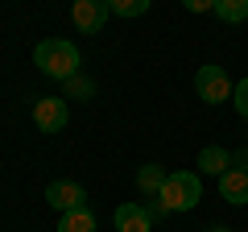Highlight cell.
I'll return each instance as SVG.
<instances>
[{
  "mask_svg": "<svg viewBox=\"0 0 248 232\" xmlns=\"http://www.w3.org/2000/svg\"><path fill=\"white\" fill-rule=\"evenodd\" d=\"M33 63L37 71L46 75V79H75L79 75V63H83V54L75 42H66V37H46V42L33 46Z\"/></svg>",
  "mask_w": 248,
  "mask_h": 232,
  "instance_id": "cell-1",
  "label": "cell"
},
{
  "mask_svg": "<svg viewBox=\"0 0 248 232\" xmlns=\"http://www.w3.org/2000/svg\"><path fill=\"white\" fill-rule=\"evenodd\" d=\"M199 199H203V179H199L195 170H174V174L166 179V187H161L157 203L166 207V215H174V212L199 207Z\"/></svg>",
  "mask_w": 248,
  "mask_h": 232,
  "instance_id": "cell-2",
  "label": "cell"
},
{
  "mask_svg": "<svg viewBox=\"0 0 248 232\" xmlns=\"http://www.w3.org/2000/svg\"><path fill=\"white\" fill-rule=\"evenodd\" d=\"M195 91H199V99H203L207 108H215V104H223V99H232L236 83L228 79V71H223V66L207 63V66H199V71H195Z\"/></svg>",
  "mask_w": 248,
  "mask_h": 232,
  "instance_id": "cell-3",
  "label": "cell"
},
{
  "mask_svg": "<svg viewBox=\"0 0 248 232\" xmlns=\"http://www.w3.org/2000/svg\"><path fill=\"white\" fill-rule=\"evenodd\" d=\"M66 120H71V108H66L62 96H42L33 104V125L42 129V133H62Z\"/></svg>",
  "mask_w": 248,
  "mask_h": 232,
  "instance_id": "cell-4",
  "label": "cell"
},
{
  "mask_svg": "<svg viewBox=\"0 0 248 232\" xmlns=\"http://www.w3.org/2000/svg\"><path fill=\"white\" fill-rule=\"evenodd\" d=\"M108 13H112L108 0H71V21L79 33H99L108 25Z\"/></svg>",
  "mask_w": 248,
  "mask_h": 232,
  "instance_id": "cell-5",
  "label": "cell"
},
{
  "mask_svg": "<svg viewBox=\"0 0 248 232\" xmlns=\"http://www.w3.org/2000/svg\"><path fill=\"white\" fill-rule=\"evenodd\" d=\"M46 203L54 212H79V207H87V191L79 182H71V179H54L46 187Z\"/></svg>",
  "mask_w": 248,
  "mask_h": 232,
  "instance_id": "cell-6",
  "label": "cell"
},
{
  "mask_svg": "<svg viewBox=\"0 0 248 232\" xmlns=\"http://www.w3.org/2000/svg\"><path fill=\"white\" fill-rule=\"evenodd\" d=\"M112 224H116V232H149L153 228V215H149L145 203H120L116 215H112Z\"/></svg>",
  "mask_w": 248,
  "mask_h": 232,
  "instance_id": "cell-7",
  "label": "cell"
},
{
  "mask_svg": "<svg viewBox=\"0 0 248 232\" xmlns=\"http://www.w3.org/2000/svg\"><path fill=\"white\" fill-rule=\"evenodd\" d=\"M219 195H223V203L244 207V203H248V170H236V166H232L228 174L219 179Z\"/></svg>",
  "mask_w": 248,
  "mask_h": 232,
  "instance_id": "cell-8",
  "label": "cell"
},
{
  "mask_svg": "<svg viewBox=\"0 0 248 232\" xmlns=\"http://www.w3.org/2000/svg\"><path fill=\"white\" fill-rule=\"evenodd\" d=\"M232 170V153L223 149V145H203L199 149V174H215V179H223Z\"/></svg>",
  "mask_w": 248,
  "mask_h": 232,
  "instance_id": "cell-9",
  "label": "cell"
},
{
  "mask_svg": "<svg viewBox=\"0 0 248 232\" xmlns=\"http://www.w3.org/2000/svg\"><path fill=\"white\" fill-rule=\"evenodd\" d=\"M166 166H157V162H145L141 170H137V187H141V195H161V187H166Z\"/></svg>",
  "mask_w": 248,
  "mask_h": 232,
  "instance_id": "cell-10",
  "label": "cell"
},
{
  "mask_svg": "<svg viewBox=\"0 0 248 232\" xmlns=\"http://www.w3.org/2000/svg\"><path fill=\"white\" fill-rule=\"evenodd\" d=\"M58 232H99V224H95V215L87 207H79V212H62Z\"/></svg>",
  "mask_w": 248,
  "mask_h": 232,
  "instance_id": "cell-11",
  "label": "cell"
},
{
  "mask_svg": "<svg viewBox=\"0 0 248 232\" xmlns=\"http://www.w3.org/2000/svg\"><path fill=\"white\" fill-rule=\"evenodd\" d=\"M215 17L223 25H240L248 17V0H215Z\"/></svg>",
  "mask_w": 248,
  "mask_h": 232,
  "instance_id": "cell-12",
  "label": "cell"
},
{
  "mask_svg": "<svg viewBox=\"0 0 248 232\" xmlns=\"http://www.w3.org/2000/svg\"><path fill=\"white\" fill-rule=\"evenodd\" d=\"M108 4H112V17L133 21V17H145V13H149L153 0H108Z\"/></svg>",
  "mask_w": 248,
  "mask_h": 232,
  "instance_id": "cell-13",
  "label": "cell"
},
{
  "mask_svg": "<svg viewBox=\"0 0 248 232\" xmlns=\"http://www.w3.org/2000/svg\"><path fill=\"white\" fill-rule=\"evenodd\" d=\"M232 104H236V112H240V120H248V75L236 83V91H232Z\"/></svg>",
  "mask_w": 248,
  "mask_h": 232,
  "instance_id": "cell-14",
  "label": "cell"
},
{
  "mask_svg": "<svg viewBox=\"0 0 248 232\" xmlns=\"http://www.w3.org/2000/svg\"><path fill=\"white\" fill-rule=\"evenodd\" d=\"M91 91H95V87H91L87 79H79V75H75V79H66V96H71V99H75V96H79V99H87Z\"/></svg>",
  "mask_w": 248,
  "mask_h": 232,
  "instance_id": "cell-15",
  "label": "cell"
},
{
  "mask_svg": "<svg viewBox=\"0 0 248 232\" xmlns=\"http://www.w3.org/2000/svg\"><path fill=\"white\" fill-rule=\"evenodd\" d=\"M186 13H215V0H182Z\"/></svg>",
  "mask_w": 248,
  "mask_h": 232,
  "instance_id": "cell-16",
  "label": "cell"
},
{
  "mask_svg": "<svg viewBox=\"0 0 248 232\" xmlns=\"http://www.w3.org/2000/svg\"><path fill=\"white\" fill-rule=\"evenodd\" d=\"M232 166H236V170H248V145H244V149H236V153H232Z\"/></svg>",
  "mask_w": 248,
  "mask_h": 232,
  "instance_id": "cell-17",
  "label": "cell"
},
{
  "mask_svg": "<svg viewBox=\"0 0 248 232\" xmlns=\"http://www.w3.org/2000/svg\"><path fill=\"white\" fill-rule=\"evenodd\" d=\"M207 232H232V228H223V224H215V228H207Z\"/></svg>",
  "mask_w": 248,
  "mask_h": 232,
  "instance_id": "cell-18",
  "label": "cell"
}]
</instances>
